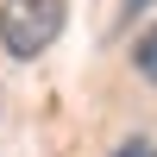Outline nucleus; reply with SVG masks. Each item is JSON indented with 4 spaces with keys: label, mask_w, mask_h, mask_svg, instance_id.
I'll return each mask as SVG.
<instances>
[{
    "label": "nucleus",
    "mask_w": 157,
    "mask_h": 157,
    "mask_svg": "<svg viewBox=\"0 0 157 157\" xmlns=\"http://www.w3.org/2000/svg\"><path fill=\"white\" fill-rule=\"evenodd\" d=\"M63 19H69V0H6L0 6V44H6V57H19V63L44 57L63 38Z\"/></svg>",
    "instance_id": "f257e3e1"
},
{
    "label": "nucleus",
    "mask_w": 157,
    "mask_h": 157,
    "mask_svg": "<svg viewBox=\"0 0 157 157\" xmlns=\"http://www.w3.org/2000/svg\"><path fill=\"white\" fill-rule=\"evenodd\" d=\"M132 69L145 75V82H157V25H151V32H138V44H132Z\"/></svg>",
    "instance_id": "f03ea898"
},
{
    "label": "nucleus",
    "mask_w": 157,
    "mask_h": 157,
    "mask_svg": "<svg viewBox=\"0 0 157 157\" xmlns=\"http://www.w3.org/2000/svg\"><path fill=\"white\" fill-rule=\"evenodd\" d=\"M113 157H157V145H151V138H126Z\"/></svg>",
    "instance_id": "7ed1b4c3"
},
{
    "label": "nucleus",
    "mask_w": 157,
    "mask_h": 157,
    "mask_svg": "<svg viewBox=\"0 0 157 157\" xmlns=\"http://www.w3.org/2000/svg\"><path fill=\"white\" fill-rule=\"evenodd\" d=\"M145 6H151V0H120V25H132V19H138Z\"/></svg>",
    "instance_id": "20e7f679"
}]
</instances>
